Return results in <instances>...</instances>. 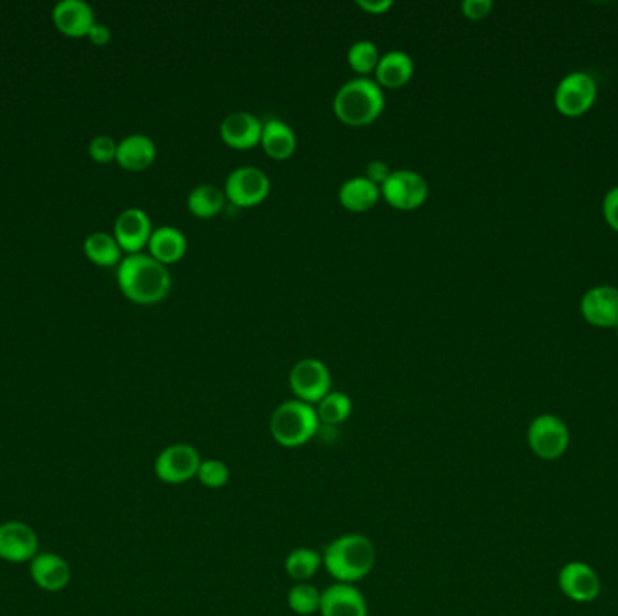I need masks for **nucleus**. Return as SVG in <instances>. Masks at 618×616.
<instances>
[{"label":"nucleus","instance_id":"nucleus-29","mask_svg":"<svg viewBox=\"0 0 618 616\" xmlns=\"http://www.w3.org/2000/svg\"><path fill=\"white\" fill-rule=\"evenodd\" d=\"M320 597L322 591L311 586L309 582H295L288 591V607L295 615L309 616L320 611Z\"/></svg>","mask_w":618,"mask_h":616},{"label":"nucleus","instance_id":"nucleus-8","mask_svg":"<svg viewBox=\"0 0 618 616\" xmlns=\"http://www.w3.org/2000/svg\"><path fill=\"white\" fill-rule=\"evenodd\" d=\"M226 201L239 208L261 205L270 196L272 181L257 167H239L230 172L225 183Z\"/></svg>","mask_w":618,"mask_h":616},{"label":"nucleus","instance_id":"nucleus-28","mask_svg":"<svg viewBox=\"0 0 618 616\" xmlns=\"http://www.w3.org/2000/svg\"><path fill=\"white\" fill-rule=\"evenodd\" d=\"M380 49L371 40H356L347 51V64L358 76H366L375 73L376 66L380 62Z\"/></svg>","mask_w":618,"mask_h":616},{"label":"nucleus","instance_id":"nucleus-5","mask_svg":"<svg viewBox=\"0 0 618 616\" xmlns=\"http://www.w3.org/2000/svg\"><path fill=\"white\" fill-rule=\"evenodd\" d=\"M526 441L537 458L557 461L570 447V429L559 416L541 414L528 425Z\"/></svg>","mask_w":618,"mask_h":616},{"label":"nucleus","instance_id":"nucleus-19","mask_svg":"<svg viewBox=\"0 0 618 616\" xmlns=\"http://www.w3.org/2000/svg\"><path fill=\"white\" fill-rule=\"evenodd\" d=\"M414 76V60L405 51H389L380 56L375 69V82L382 89H402Z\"/></svg>","mask_w":618,"mask_h":616},{"label":"nucleus","instance_id":"nucleus-16","mask_svg":"<svg viewBox=\"0 0 618 616\" xmlns=\"http://www.w3.org/2000/svg\"><path fill=\"white\" fill-rule=\"evenodd\" d=\"M582 317L597 327H618V288L595 286L581 300Z\"/></svg>","mask_w":618,"mask_h":616},{"label":"nucleus","instance_id":"nucleus-7","mask_svg":"<svg viewBox=\"0 0 618 616\" xmlns=\"http://www.w3.org/2000/svg\"><path fill=\"white\" fill-rule=\"evenodd\" d=\"M290 389L295 400L315 405L331 392V373L319 358H302L291 367Z\"/></svg>","mask_w":618,"mask_h":616},{"label":"nucleus","instance_id":"nucleus-12","mask_svg":"<svg viewBox=\"0 0 618 616\" xmlns=\"http://www.w3.org/2000/svg\"><path fill=\"white\" fill-rule=\"evenodd\" d=\"M38 555L35 530L20 521L0 524V559L13 564L31 562Z\"/></svg>","mask_w":618,"mask_h":616},{"label":"nucleus","instance_id":"nucleus-3","mask_svg":"<svg viewBox=\"0 0 618 616\" xmlns=\"http://www.w3.org/2000/svg\"><path fill=\"white\" fill-rule=\"evenodd\" d=\"M384 109V89L366 76H356L349 80L333 98L335 116L351 127L371 125L382 116Z\"/></svg>","mask_w":618,"mask_h":616},{"label":"nucleus","instance_id":"nucleus-34","mask_svg":"<svg viewBox=\"0 0 618 616\" xmlns=\"http://www.w3.org/2000/svg\"><path fill=\"white\" fill-rule=\"evenodd\" d=\"M391 168L384 161H380V159H375V161H371L369 165L366 167V178L371 181V183H375L376 187L382 188L385 181L389 179L391 176Z\"/></svg>","mask_w":618,"mask_h":616},{"label":"nucleus","instance_id":"nucleus-4","mask_svg":"<svg viewBox=\"0 0 618 616\" xmlns=\"http://www.w3.org/2000/svg\"><path fill=\"white\" fill-rule=\"evenodd\" d=\"M319 414L313 405L300 400L281 403L270 418V432L277 445L299 448L319 434Z\"/></svg>","mask_w":618,"mask_h":616},{"label":"nucleus","instance_id":"nucleus-35","mask_svg":"<svg viewBox=\"0 0 618 616\" xmlns=\"http://www.w3.org/2000/svg\"><path fill=\"white\" fill-rule=\"evenodd\" d=\"M356 6L369 15H384L393 8V0H356Z\"/></svg>","mask_w":618,"mask_h":616},{"label":"nucleus","instance_id":"nucleus-13","mask_svg":"<svg viewBox=\"0 0 618 616\" xmlns=\"http://www.w3.org/2000/svg\"><path fill=\"white\" fill-rule=\"evenodd\" d=\"M154 232L149 214L141 208H127L114 221V239L120 244L122 252L129 255L141 253L149 246L150 235Z\"/></svg>","mask_w":618,"mask_h":616},{"label":"nucleus","instance_id":"nucleus-32","mask_svg":"<svg viewBox=\"0 0 618 616\" xmlns=\"http://www.w3.org/2000/svg\"><path fill=\"white\" fill-rule=\"evenodd\" d=\"M492 10H494L492 0H463L461 2V13L469 20L487 19Z\"/></svg>","mask_w":618,"mask_h":616},{"label":"nucleus","instance_id":"nucleus-2","mask_svg":"<svg viewBox=\"0 0 618 616\" xmlns=\"http://www.w3.org/2000/svg\"><path fill=\"white\" fill-rule=\"evenodd\" d=\"M376 550L362 533H346L329 542L322 553V566L340 584H356L373 571Z\"/></svg>","mask_w":618,"mask_h":616},{"label":"nucleus","instance_id":"nucleus-21","mask_svg":"<svg viewBox=\"0 0 618 616\" xmlns=\"http://www.w3.org/2000/svg\"><path fill=\"white\" fill-rule=\"evenodd\" d=\"M158 156L156 143L145 134H131L118 143L116 161L120 167L131 172H141L149 168Z\"/></svg>","mask_w":618,"mask_h":616},{"label":"nucleus","instance_id":"nucleus-20","mask_svg":"<svg viewBox=\"0 0 618 616\" xmlns=\"http://www.w3.org/2000/svg\"><path fill=\"white\" fill-rule=\"evenodd\" d=\"M147 248L150 257H154L163 266H170L187 255L188 241L185 234L176 226H160L150 235Z\"/></svg>","mask_w":618,"mask_h":616},{"label":"nucleus","instance_id":"nucleus-31","mask_svg":"<svg viewBox=\"0 0 618 616\" xmlns=\"http://www.w3.org/2000/svg\"><path fill=\"white\" fill-rule=\"evenodd\" d=\"M116 152H118V143L111 136H96L89 143V154L96 163L107 165L111 161H116Z\"/></svg>","mask_w":618,"mask_h":616},{"label":"nucleus","instance_id":"nucleus-27","mask_svg":"<svg viewBox=\"0 0 618 616\" xmlns=\"http://www.w3.org/2000/svg\"><path fill=\"white\" fill-rule=\"evenodd\" d=\"M317 414L322 425L328 427H338L344 421L349 420L351 412H353V402L347 396L346 392L331 391L328 396H324L317 403Z\"/></svg>","mask_w":618,"mask_h":616},{"label":"nucleus","instance_id":"nucleus-23","mask_svg":"<svg viewBox=\"0 0 618 616\" xmlns=\"http://www.w3.org/2000/svg\"><path fill=\"white\" fill-rule=\"evenodd\" d=\"M261 147L272 159H290L297 150V134L288 123L272 118L263 125Z\"/></svg>","mask_w":618,"mask_h":616},{"label":"nucleus","instance_id":"nucleus-25","mask_svg":"<svg viewBox=\"0 0 618 616\" xmlns=\"http://www.w3.org/2000/svg\"><path fill=\"white\" fill-rule=\"evenodd\" d=\"M84 252L89 261L102 268L120 266L122 262V248L116 243L114 235L107 234V232H94V234L87 235L84 241Z\"/></svg>","mask_w":618,"mask_h":616},{"label":"nucleus","instance_id":"nucleus-1","mask_svg":"<svg viewBox=\"0 0 618 616\" xmlns=\"http://www.w3.org/2000/svg\"><path fill=\"white\" fill-rule=\"evenodd\" d=\"M116 279L123 295L140 306L158 304L172 290L169 268L147 253H134L122 259Z\"/></svg>","mask_w":618,"mask_h":616},{"label":"nucleus","instance_id":"nucleus-6","mask_svg":"<svg viewBox=\"0 0 618 616\" xmlns=\"http://www.w3.org/2000/svg\"><path fill=\"white\" fill-rule=\"evenodd\" d=\"M382 197L385 203L396 210H416L427 203L429 199V183L422 174L400 168L393 170L389 179L382 185Z\"/></svg>","mask_w":618,"mask_h":616},{"label":"nucleus","instance_id":"nucleus-26","mask_svg":"<svg viewBox=\"0 0 618 616\" xmlns=\"http://www.w3.org/2000/svg\"><path fill=\"white\" fill-rule=\"evenodd\" d=\"M322 568V553L313 548H295L284 560V570L295 582H308Z\"/></svg>","mask_w":618,"mask_h":616},{"label":"nucleus","instance_id":"nucleus-17","mask_svg":"<svg viewBox=\"0 0 618 616\" xmlns=\"http://www.w3.org/2000/svg\"><path fill=\"white\" fill-rule=\"evenodd\" d=\"M29 571L38 588L51 593L66 589L71 582V566L57 553H38L37 557L29 562Z\"/></svg>","mask_w":618,"mask_h":616},{"label":"nucleus","instance_id":"nucleus-14","mask_svg":"<svg viewBox=\"0 0 618 616\" xmlns=\"http://www.w3.org/2000/svg\"><path fill=\"white\" fill-rule=\"evenodd\" d=\"M320 616H369V607L362 591L355 584L335 582L322 591Z\"/></svg>","mask_w":618,"mask_h":616},{"label":"nucleus","instance_id":"nucleus-36","mask_svg":"<svg viewBox=\"0 0 618 616\" xmlns=\"http://www.w3.org/2000/svg\"><path fill=\"white\" fill-rule=\"evenodd\" d=\"M87 37L93 42L94 46H107L109 40H111V29H109V26H105V24H98L96 22Z\"/></svg>","mask_w":618,"mask_h":616},{"label":"nucleus","instance_id":"nucleus-10","mask_svg":"<svg viewBox=\"0 0 618 616\" xmlns=\"http://www.w3.org/2000/svg\"><path fill=\"white\" fill-rule=\"evenodd\" d=\"M595 100H597V82L593 80V76L582 71L564 76L553 96L557 111L568 118H577L584 112L590 111Z\"/></svg>","mask_w":618,"mask_h":616},{"label":"nucleus","instance_id":"nucleus-18","mask_svg":"<svg viewBox=\"0 0 618 616\" xmlns=\"http://www.w3.org/2000/svg\"><path fill=\"white\" fill-rule=\"evenodd\" d=\"M53 22L67 37L82 38L96 24L94 11L84 0H60L53 8Z\"/></svg>","mask_w":618,"mask_h":616},{"label":"nucleus","instance_id":"nucleus-11","mask_svg":"<svg viewBox=\"0 0 618 616\" xmlns=\"http://www.w3.org/2000/svg\"><path fill=\"white\" fill-rule=\"evenodd\" d=\"M559 589L573 602L588 604L600 595V579L597 571L586 562H568L557 575Z\"/></svg>","mask_w":618,"mask_h":616},{"label":"nucleus","instance_id":"nucleus-30","mask_svg":"<svg viewBox=\"0 0 618 616\" xmlns=\"http://www.w3.org/2000/svg\"><path fill=\"white\" fill-rule=\"evenodd\" d=\"M196 479L205 488L219 490V488H225L228 485L230 468L221 459H203L201 465H199V470H197Z\"/></svg>","mask_w":618,"mask_h":616},{"label":"nucleus","instance_id":"nucleus-24","mask_svg":"<svg viewBox=\"0 0 618 616\" xmlns=\"http://www.w3.org/2000/svg\"><path fill=\"white\" fill-rule=\"evenodd\" d=\"M225 205V190H221V188L212 185V183L197 185L188 194V212L196 215L197 219H214L216 215L223 212Z\"/></svg>","mask_w":618,"mask_h":616},{"label":"nucleus","instance_id":"nucleus-15","mask_svg":"<svg viewBox=\"0 0 618 616\" xmlns=\"http://www.w3.org/2000/svg\"><path fill=\"white\" fill-rule=\"evenodd\" d=\"M264 123L252 112L239 111L228 114L221 123V140L230 149L250 150L261 145Z\"/></svg>","mask_w":618,"mask_h":616},{"label":"nucleus","instance_id":"nucleus-33","mask_svg":"<svg viewBox=\"0 0 618 616\" xmlns=\"http://www.w3.org/2000/svg\"><path fill=\"white\" fill-rule=\"evenodd\" d=\"M602 214L609 226L618 232V187H613L602 201Z\"/></svg>","mask_w":618,"mask_h":616},{"label":"nucleus","instance_id":"nucleus-9","mask_svg":"<svg viewBox=\"0 0 618 616\" xmlns=\"http://www.w3.org/2000/svg\"><path fill=\"white\" fill-rule=\"evenodd\" d=\"M201 461L203 459L196 447L188 443H174L158 454L154 472L165 485H183L197 476Z\"/></svg>","mask_w":618,"mask_h":616},{"label":"nucleus","instance_id":"nucleus-22","mask_svg":"<svg viewBox=\"0 0 618 616\" xmlns=\"http://www.w3.org/2000/svg\"><path fill=\"white\" fill-rule=\"evenodd\" d=\"M382 197V188L376 187L366 176L347 179L338 190V201L349 212H367Z\"/></svg>","mask_w":618,"mask_h":616}]
</instances>
